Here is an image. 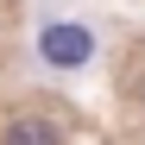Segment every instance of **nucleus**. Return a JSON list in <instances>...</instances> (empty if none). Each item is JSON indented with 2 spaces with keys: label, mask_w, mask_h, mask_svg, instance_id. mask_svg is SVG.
<instances>
[{
  "label": "nucleus",
  "mask_w": 145,
  "mask_h": 145,
  "mask_svg": "<svg viewBox=\"0 0 145 145\" xmlns=\"http://www.w3.org/2000/svg\"><path fill=\"white\" fill-rule=\"evenodd\" d=\"M44 57L51 63H82L88 57V32L82 25H51L44 32Z\"/></svg>",
  "instance_id": "obj_1"
},
{
  "label": "nucleus",
  "mask_w": 145,
  "mask_h": 145,
  "mask_svg": "<svg viewBox=\"0 0 145 145\" xmlns=\"http://www.w3.org/2000/svg\"><path fill=\"white\" fill-rule=\"evenodd\" d=\"M0 145H63V133L51 120H13V126L0 133Z\"/></svg>",
  "instance_id": "obj_2"
}]
</instances>
